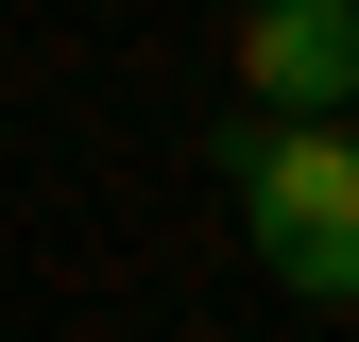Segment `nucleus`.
Listing matches in <instances>:
<instances>
[{
	"label": "nucleus",
	"instance_id": "nucleus-2",
	"mask_svg": "<svg viewBox=\"0 0 359 342\" xmlns=\"http://www.w3.org/2000/svg\"><path fill=\"white\" fill-rule=\"evenodd\" d=\"M240 86H257V120L359 103V0H257L240 18Z\"/></svg>",
	"mask_w": 359,
	"mask_h": 342
},
{
	"label": "nucleus",
	"instance_id": "nucleus-1",
	"mask_svg": "<svg viewBox=\"0 0 359 342\" xmlns=\"http://www.w3.org/2000/svg\"><path fill=\"white\" fill-rule=\"evenodd\" d=\"M240 223H257V274H274V291L359 308V137H342V103L240 137Z\"/></svg>",
	"mask_w": 359,
	"mask_h": 342
}]
</instances>
